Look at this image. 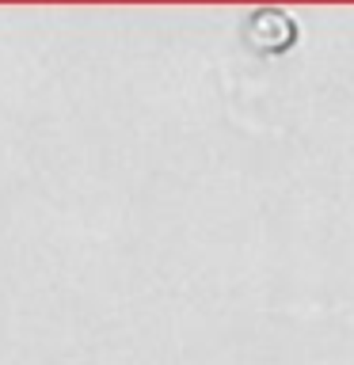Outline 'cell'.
Masks as SVG:
<instances>
[{
    "label": "cell",
    "mask_w": 354,
    "mask_h": 365,
    "mask_svg": "<svg viewBox=\"0 0 354 365\" xmlns=\"http://www.w3.org/2000/svg\"><path fill=\"white\" fill-rule=\"evenodd\" d=\"M248 23H251L248 42L256 46V50L282 53L297 42V23H293L290 11H282V8H259L248 16Z\"/></svg>",
    "instance_id": "6da1fadb"
}]
</instances>
